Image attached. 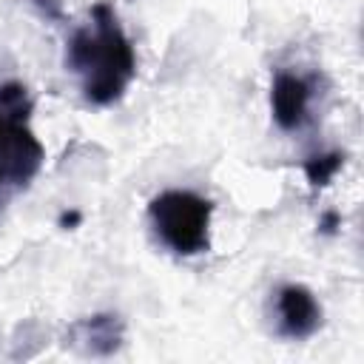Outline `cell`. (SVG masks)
<instances>
[{
  "mask_svg": "<svg viewBox=\"0 0 364 364\" xmlns=\"http://www.w3.org/2000/svg\"><path fill=\"white\" fill-rule=\"evenodd\" d=\"M270 105H273V117L284 131L301 128L310 111V85L307 80H301L299 74H276L273 80V91H270Z\"/></svg>",
  "mask_w": 364,
  "mask_h": 364,
  "instance_id": "cell-5",
  "label": "cell"
},
{
  "mask_svg": "<svg viewBox=\"0 0 364 364\" xmlns=\"http://www.w3.org/2000/svg\"><path fill=\"white\" fill-rule=\"evenodd\" d=\"M68 341L85 355H108L122 344V321L114 313H97L80 318L77 324H71Z\"/></svg>",
  "mask_w": 364,
  "mask_h": 364,
  "instance_id": "cell-6",
  "label": "cell"
},
{
  "mask_svg": "<svg viewBox=\"0 0 364 364\" xmlns=\"http://www.w3.org/2000/svg\"><path fill=\"white\" fill-rule=\"evenodd\" d=\"M341 162H344L341 154H321V156H313L304 162V173H307L310 185H327L336 176V171L341 168Z\"/></svg>",
  "mask_w": 364,
  "mask_h": 364,
  "instance_id": "cell-7",
  "label": "cell"
},
{
  "mask_svg": "<svg viewBox=\"0 0 364 364\" xmlns=\"http://www.w3.org/2000/svg\"><path fill=\"white\" fill-rule=\"evenodd\" d=\"M65 65L80 77L82 94L94 105H108L122 97L134 80L136 60L108 3H97L91 9V20L71 34Z\"/></svg>",
  "mask_w": 364,
  "mask_h": 364,
  "instance_id": "cell-1",
  "label": "cell"
},
{
  "mask_svg": "<svg viewBox=\"0 0 364 364\" xmlns=\"http://www.w3.org/2000/svg\"><path fill=\"white\" fill-rule=\"evenodd\" d=\"M276 324L287 338H307L321 324V307L316 296L301 284H284L276 293Z\"/></svg>",
  "mask_w": 364,
  "mask_h": 364,
  "instance_id": "cell-4",
  "label": "cell"
},
{
  "mask_svg": "<svg viewBox=\"0 0 364 364\" xmlns=\"http://www.w3.org/2000/svg\"><path fill=\"white\" fill-rule=\"evenodd\" d=\"M148 219L159 242L179 253L196 256L208 250L210 202L191 191H162L148 205Z\"/></svg>",
  "mask_w": 364,
  "mask_h": 364,
  "instance_id": "cell-3",
  "label": "cell"
},
{
  "mask_svg": "<svg viewBox=\"0 0 364 364\" xmlns=\"http://www.w3.org/2000/svg\"><path fill=\"white\" fill-rule=\"evenodd\" d=\"M31 100L20 82L0 85V208L43 165V145L28 128Z\"/></svg>",
  "mask_w": 364,
  "mask_h": 364,
  "instance_id": "cell-2",
  "label": "cell"
}]
</instances>
